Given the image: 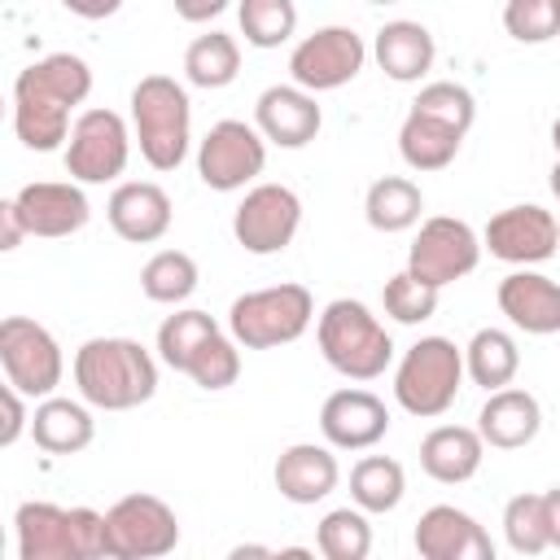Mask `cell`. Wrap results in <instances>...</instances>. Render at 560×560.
<instances>
[{
	"instance_id": "obj_1",
	"label": "cell",
	"mask_w": 560,
	"mask_h": 560,
	"mask_svg": "<svg viewBox=\"0 0 560 560\" xmlns=\"http://www.w3.org/2000/svg\"><path fill=\"white\" fill-rule=\"evenodd\" d=\"M92 92V66L79 52H48L13 79V131L26 149L52 153L70 140V114Z\"/></svg>"
},
{
	"instance_id": "obj_2",
	"label": "cell",
	"mask_w": 560,
	"mask_h": 560,
	"mask_svg": "<svg viewBox=\"0 0 560 560\" xmlns=\"http://www.w3.org/2000/svg\"><path fill=\"white\" fill-rule=\"evenodd\" d=\"M74 385L101 411H131L158 394V359L136 337H88L74 350Z\"/></svg>"
},
{
	"instance_id": "obj_3",
	"label": "cell",
	"mask_w": 560,
	"mask_h": 560,
	"mask_svg": "<svg viewBox=\"0 0 560 560\" xmlns=\"http://www.w3.org/2000/svg\"><path fill=\"white\" fill-rule=\"evenodd\" d=\"M319 354L346 381H376L394 359V337L359 298H332L315 319Z\"/></svg>"
},
{
	"instance_id": "obj_4",
	"label": "cell",
	"mask_w": 560,
	"mask_h": 560,
	"mask_svg": "<svg viewBox=\"0 0 560 560\" xmlns=\"http://www.w3.org/2000/svg\"><path fill=\"white\" fill-rule=\"evenodd\" d=\"M131 136L153 171H179L192 144V105L171 74H144L131 88Z\"/></svg>"
},
{
	"instance_id": "obj_5",
	"label": "cell",
	"mask_w": 560,
	"mask_h": 560,
	"mask_svg": "<svg viewBox=\"0 0 560 560\" xmlns=\"http://www.w3.org/2000/svg\"><path fill=\"white\" fill-rule=\"evenodd\" d=\"M315 324V298L306 284L249 289L228 306V332L245 350H276L298 341Z\"/></svg>"
},
{
	"instance_id": "obj_6",
	"label": "cell",
	"mask_w": 560,
	"mask_h": 560,
	"mask_svg": "<svg viewBox=\"0 0 560 560\" xmlns=\"http://www.w3.org/2000/svg\"><path fill=\"white\" fill-rule=\"evenodd\" d=\"M464 376V350L451 337H420L394 368V398L407 416L433 420L451 411Z\"/></svg>"
},
{
	"instance_id": "obj_7",
	"label": "cell",
	"mask_w": 560,
	"mask_h": 560,
	"mask_svg": "<svg viewBox=\"0 0 560 560\" xmlns=\"http://www.w3.org/2000/svg\"><path fill=\"white\" fill-rule=\"evenodd\" d=\"M131 127L122 114L105 109V105H92L74 118L70 127V140H66V175L79 179V184H109L127 171L131 162Z\"/></svg>"
},
{
	"instance_id": "obj_8",
	"label": "cell",
	"mask_w": 560,
	"mask_h": 560,
	"mask_svg": "<svg viewBox=\"0 0 560 560\" xmlns=\"http://www.w3.org/2000/svg\"><path fill=\"white\" fill-rule=\"evenodd\" d=\"M0 368H4V381L35 402L57 394V385L66 376L57 337L26 315H9L0 324Z\"/></svg>"
},
{
	"instance_id": "obj_9",
	"label": "cell",
	"mask_w": 560,
	"mask_h": 560,
	"mask_svg": "<svg viewBox=\"0 0 560 560\" xmlns=\"http://www.w3.org/2000/svg\"><path fill=\"white\" fill-rule=\"evenodd\" d=\"M267 166V136L254 122L219 118L197 144V175L210 192H236Z\"/></svg>"
},
{
	"instance_id": "obj_10",
	"label": "cell",
	"mask_w": 560,
	"mask_h": 560,
	"mask_svg": "<svg viewBox=\"0 0 560 560\" xmlns=\"http://www.w3.org/2000/svg\"><path fill=\"white\" fill-rule=\"evenodd\" d=\"M105 525H109V556L114 560H158V556H171L179 547V516L166 499L158 494H122L109 512H105Z\"/></svg>"
},
{
	"instance_id": "obj_11",
	"label": "cell",
	"mask_w": 560,
	"mask_h": 560,
	"mask_svg": "<svg viewBox=\"0 0 560 560\" xmlns=\"http://www.w3.org/2000/svg\"><path fill=\"white\" fill-rule=\"evenodd\" d=\"M302 228V197L289 184H254L232 210V236L245 254L271 258L293 245Z\"/></svg>"
},
{
	"instance_id": "obj_12",
	"label": "cell",
	"mask_w": 560,
	"mask_h": 560,
	"mask_svg": "<svg viewBox=\"0 0 560 560\" xmlns=\"http://www.w3.org/2000/svg\"><path fill=\"white\" fill-rule=\"evenodd\" d=\"M481 236L464 223V219H451V214H433L420 223L411 249H407V271L420 276L424 284L433 289H446L464 276L477 271L481 262Z\"/></svg>"
},
{
	"instance_id": "obj_13",
	"label": "cell",
	"mask_w": 560,
	"mask_h": 560,
	"mask_svg": "<svg viewBox=\"0 0 560 560\" xmlns=\"http://www.w3.org/2000/svg\"><path fill=\"white\" fill-rule=\"evenodd\" d=\"M368 61V44L359 31L350 26H319L311 35H302L289 52V74L298 88L306 92H337L350 79H359Z\"/></svg>"
},
{
	"instance_id": "obj_14",
	"label": "cell",
	"mask_w": 560,
	"mask_h": 560,
	"mask_svg": "<svg viewBox=\"0 0 560 560\" xmlns=\"http://www.w3.org/2000/svg\"><path fill=\"white\" fill-rule=\"evenodd\" d=\"M481 245L490 249V258L512 262V267H534L547 262L560 249V219L534 201L525 206H508L499 214H490Z\"/></svg>"
},
{
	"instance_id": "obj_15",
	"label": "cell",
	"mask_w": 560,
	"mask_h": 560,
	"mask_svg": "<svg viewBox=\"0 0 560 560\" xmlns=\"http://www.w3.org/2000/svg\"><path fill=\"white\" fill-rule=\"evenodd\" d=\"M13 206L26 223L31 236H44V241H61V236H74L88 219H92V206H88V192L79 179H35V184H22L13 192Z\"/></svg>"
},
{
	"instance_id": "obj_16",
	"label": "cell",
	"mask_w": 560,
	"mask_h": 560,
	"mask_svg": "<svg viewBox=\"0 0 560 560\" xmlns=\"http://www.w3.org/2000/svg\"><path fill=\"white\" fill-rule=\"evenodd\" d=\"M254 127L267 136V144L302 149V144H311L319 136L324 114H319L315 92H306L298 83H271L254 101Z\"/></svg>"
},
{
	"instance_id": "obj_17",
	"label": "cell",
	"mask_w": 560,
	"mask_h": 560,
	"mask_svg": "<svg viewBox=\"0 0 560 560\" xmlns=\"http://www.w3.org/2000/svg\"><path fill=\"white\" fill-rule=\"evenodd\" d=\"M319 433L332 451H368L389 433V411L372 389H337L319 407Z\"/></svg>"
},
{
	"instance_id": "obj_18",
	"label": "cell",
	"mask_w": 560,
	"mask_h": 560,
	"mask_svg": "<svg viewBox=\"0 0 560 560\" xmlns=\"http://www.w3.org/2000/svg\"><path fill=\"white\" fill-rule=\"evenodd\" d=\"M416 551L424 560H494L490 534L455 503H433L416 521Z\"/></svg>"
},
{
	"instance_id": "obj_19",
	"label": "cell",
	"mask_w": 560,
	"mask_h": 560,
	"mask_svg": "<svg viewBox=\"0 0 560 560\" xmlns=\"http://www.w3.org/2000/svg\"><path fill=\"white\" fill-rule=\"evenodd\" d=\"M109 228L131 241V245H153L171 232V219H175V206L166 197L162 184H149V179H127L109 192Z\"/></svg>"
},
{
	"instance_id": "obj_20",
	"label": "cell",
	"mask_w": 560,
	"mask_h": 560,
	"mask_svg": "<svg viewBox=\"0 0 560 560\" xmlns=\"http://www.w3.org/2000/svg\"><path fill=\"white\" fill-rule=\"evenodd\" d=\"M499 311L508 315L512 328L529 337H551L560 332V280L516 267L512 276L499 280Z\"/></svg>"
},
{
	"instance_id": "obj_21",
	"label": "cell",
	"mask_w": 560,
	"mask_h": 560,
	"mask_svg": "<svg viewBox=\"0 0 560 560\" xmlns=\"http://www.w3.org/2000/svg\"><path fill=\"white\" fill-rule=\"evenodd\" d=\"M271 481L280 490V499L298 503V508H311L319 499H328L341 481V468H337V455L332 446L324 442H293L280 451L276 468H271Z\"/></svg>"
},
{
	"instance_id": "obj_22",
	"label": "cell",
	"mask_w": 560,
	"mask_h": 560,
	"mask_svg": "<svg viewBox=\"0 0 560 560\" xmlns=\"http://www.w3.org/2000/svg\"><path fill=\"white\" fill-rule=\"evenodd\" d=\"M538 429H542V407L529 389H516V385L490 389V398L477 411V433L494 451H521L538 438Z\"/></svg>"
},
{
	"instance_id": "obj_23",
	"label": "cell",
	"mask_w": 560,
	"mask_h": 560,
	"mask_svg": "<svg viewBox=\"0 0 560 560\" xmlns=\"http://www.w3.org/2000/svg\"><path fill=\"white\" fill-rule=\"evenodd\" d=\"M372 57H376V66L385 70V79H394V83H420V79L433 70L438 44H433V35H429L424 22L394 18V22H385V26L376 31Z\"/></svg>"
},
{
	"instance_id": "obj_24",
	"label": "cell",
	"mask_w": 560,
	"mask_h": 560,
	"mask_svg": "<svg viewBox=\"0 0 560 560\" xmlns=\"http://www.w3.org/2000/svg\"><path fill=\"white\" fill-rule=\"evenodd\" d=\"M481 459H486V438L468 424H438L420 438V468L442 486L472 481Z\"/></svg>"
},
{
	"instance_id": "obj_25",
	"label": "cell",
	"mask_w": 560,
	"mask_h": 560,
	"mask_svg": "<svg viewBox=\"0 0 560 560\" xmlns=\"http://www.w3.org/2000/svg\"><path fill=\"white\" fill-rule=\"evenodd\" d=\"M92 402H74V398H39L31 411V438L44 455H79L92 446L96 438V420L88 411Z\"/></svg>"
},
{
	"instance_id": "obj_26",
	"label": "cell",
	"mask_w": 560,
	"mask_h": 560,
	"mask_svg": "<svg viewBox=\"0 0 560 560\" xmlns=\"http://www.w3.org/2000/svg\"><path fill=\"white\" fill-rule=\"evenodd\" d=\"M13 529H18V560H74L70 508L31 499L18 508Z\"/></svg>"
},
{
	"instance_id": "obj_27",
	"label": "cell",
	"mask_w": 560,
	"mask_h": 560,
	"mask_svg": "<svg viewBox=\"0 0 560 560\" xmlns=\"http://www.w3.org/2000/svg\"><path fill=\"white\" fill-rule=\"evenodd\" d=\"M459 144H464V131H455L429 114H416V109H407V118L398 127V153L411 171H446L455 162Z\"/></svg>"
},
{
	"instance_id": "obj_28",
	"label": "cell",
	"mask_w": 560,
	"mask_h": 560,
	"mask_svg": "<svg viewBox=\"0 0 560 560\" xmlns=\"http://www.w3.org/2000/svg\"><path fill=\"white\" fill-rule=\"evenodd\" d=\"M464 372H468V381L481 385L486 394L512 385L516 372H521L516 337H512L508 328H477L472 341L464 346Z\"/></svg>"
},
{
	"instance_id": "obj_29",
	"label": "cell",
	"mask_w": 560,
	"mask_h": 560,
	"mask_svg": "<svg viewBox=\"0 0 560 560\" xmlns=\"http://www.w3.org/2000/svg\"><path fill=\"white\" fill-rule=\"evenodd\" d=\"M420 210H424V192L416 179L407 175H381L368 197H363V214H368V228L394 236V232H407L420 223Z\"/></svg>"
},
{
	"instance_id": "obj_30",
	"label": "cell",
	"mask_w": 560,
	"mask_h": 560,
	"mask_svg": "<svg viewBox=\"0 0 560 560\" xmlns=\"http://www.w3.org/2000/svg\"><path fill=\"white\" fill-rule=\"evenodd\" d=\"M407 494V472L398 459L389 455H363L354 468H350V499L368 512V516H385L402 503Z\"/></svg>"
},
{
	"instance_id": "obj_31",
	"label": "cell",
	"mask_w": 560,
	"mask_h": 560,
	"mask_svg": "<svg viewBox=\"0 0 560 560\" xmlns=\"http://www.w3.org/2000/svg\"><path fill=\"white\" fill-rule=\"evenodd\" d=\"M241 74V48L228 31H210V35H197L188 48H184V79L192 88H206V92H219L228 88L232 79Z\"/></svg>"
},
{
	"instance_id": "obj_32",
	"label": "cell",
	"mask_w": 560,
	"mask_h": 560,
	"mask_svg": "<svg viewBox=\"0 0 560 560\" xmlns=\"http://www.w3.org/2000/svg\"><path fill=\"white\" fill-rule=\"evenodd\" d=\"M197 262L184 249H158L144 267H140V293L158 306H179L197 293Z\"/></svg>"
},
{
	"instance_id": "obj_33",
	"label": "cell",
	"mask_w": 560,
	"mask_h": 560,
	"mask_svg": "<svg viewBox=\"0 0 560 560\" xmlns=\"http://www.w3.org/2000/svg\"><path fill=\"white\" fill-rule=\"evenodd\" d=\"M214 332H219V324H214L210 311L184 306V311H175V315H166V319L158 324V359H162L166 368L184 372V368L192 363V354H197Z\"/></svg>"
},
{
	"instance_id": "obj_34",
	"label": "cell",
	"mask_w": 560,
	"mask_h": 560,
	"mask_svg": "<svg viewBox=\"0 0 560 560\" xmlns=\"http://www.w3.org/2000/svg\"><path fill=\"white\" fill-rule=\"evenodd\" d=\"M315 547L324 560H363L372 551V525H368V512L354 503V508H332L319 516L315 525Z\"/></svg>"
},
{
	"instance_id": "obj_35",
	"label": "cell",
	"mask_w": 560,
	"mask_h": 560,
	"mask_svg": "<svg viewBox=\"0 0 560 560\" xmlns=\"http://www.w3.org/2000/svg\"><path fill=\"white\" fill-rule=\"evenodd\" d=\"M236 22H241L245 44L280 48L298 31V4L293 0H241L236 4Z\"/></svg>"
},
{
	"instance_id": "obj_36",
	"label": "cell",
	"mask_w": 560,
	"mask_h": 560,
	"mask_svg": "<svg viewBox=\"0 0 560 560\" xmlns=\"http://www.w3.org/2000/svg\"><path fill=\"white\" fill-rule=\"evenodd\" d=\"M184 376H188L197 389H210V394L236 385V376H241V341L219 328V332L192 354V363L184 368Z\"/></svg>"
},
{
	"instance_id": "obj_37",
	"label": "cell",
	"mask_w": 560,
	"mask_h": 560,
	"mask_svg": "<svg viewBox=\"0 0 560 560\" xmlns=\"http://www.w3.org/2000/svg\"><path fill=\"white\" fill-rule=\"evenodd\" d=\"M503 538L516 556H542L551 547L547 538V512L542 494H512L503 508Z\"/></svg>"
},
{
	"instance_id": "obj_38",
	"label": "cell",
	"mask_w": 560,
	"mask_h": 560,
	"mask_svg": "<svg viewBox=\"0 0 560 560\" xmlns=\"http://www.w3.org/2000/svg\"><path fill=\"white\" fill-rule=\"evenodd\" d=\"M438 293H442V289L424 284L420 276H411V271L402 267L398 276L385 280L381 306H385V315H389L394 324H424V319H433V311H438Z\"/></svg>"
},
{
	"instance_id": "obj_39",
	"label": "cell",
	"mask_w": 560,
	"mask_h": 560,
	"mask_svg": "<svg viewBox=\"0 0 560 560\" xmlns=\"http://www.w3.org/2000/svg\"><path fill=\"white\" fill-rule=\"evenodd\" d=\"M411 109H416V114H429V118H438V122H446V127H455V131H464V136H468V127H472V118H477L472 92H468L464 83H451V79L424 83L420 96L411 101Z\"/></svg>"
},
{
	"instance_id": "obj_40",
	"label": "cell",
	"mask_w": 560,
	"mask_h": 560,
	"mask_svg": "<svg viewBox=\"0 0 560 560\" xmlns=\"http://www.w3.org/2000/svg\"><path fill=\"white\" fill-rule=\"evenodd\" d=\"M503 31L516 44H547V39L560 35L556 4L551 0H508L503 4Z\"/></svg>"
},
{
	"instance_id": "obj_41",
	"label": "cell",
	"mask_w": 560,
	"mask_h": 560,
	"mask_svg": "<svg viewBox=\"0 0 560 560\" xmlns=\"http://www.w3.org/2000/svg\"><path fill=\"white\" fill-rule=\"evenodd\" d=\"M4 424H0V446H13L22 433H31V416H26V394L22 389H13L9 381H4Z\"/></svg>"
},
{
	"instance_id": "obj_42",
	"label": "cell",
	"mask_w": 560,
	"mask_h": 560,
	"mask_svg": "<svg viewBox=\"0 0 560 560\" xmlns=\"http://www.w3.org/2000/svg\"><path fill=\"white\" fill-rule=\"evenodd\" d=\"M26 236H31V232H26V223H22L18 206H13V197H9V201H0V249H4V254H13Z\"/></svg>"
},
{
	"instance_id": "obj_43",
	"label": "cell",
	"mask_w": 560,
	"mask_h": 560,
	"mask_svg": "<svg viewBox=\"0 0 560 560\" xmlns=\"http://www.w3.org/2000/svg\"><path fill=\"white\" fill-rule=\"evenodd\" d=\"M61 9L83 22H101V18H114L122 9V0H61Z\"/></svg>"
},
{
	"instance_id": "obj_44",
	"label": "cell",
	"mask_w": 560,
	"mask_h": 560,
	"mask_svg": "<svg viewBox=\"0 0 560 560\" xmlns=\"http://www.w3.org/2000/svg\"><path fill=\"white\" fill-rule=\"evenodd\" d=\"M228 4H232V0H175V13H179L184 22H210V18H219Z\"/></svg>"
},
{
	"instance_id": "obj_45",
	"label": "cell",
	"mask_w": 560,
	"mask_h": 560,
	"mask_svg": "<svg viewBox=\"0 0 560 560\" xmlns=\"http://www.w3.org/2000/svg\"><path fill=\"white\" fill-rule=\"evenodd\" d=\"M542 512H547V538H551V547L560 551V486H551V490L542 494Z\"/></svg>"
},
{
	"instance_id": "obj_46",
	"label": "cell",
	"mask_w": 560,
	"mask_h": 560,
	"mask_svg": "<svg viewBox=\"0 0 560 560\" xmlns=\"http://www.w3.org/2000/svg\"><path fill=\"white\" fill-rule=\"evenodd\" d=\"M547 184H551V192H556V201H560V158H556V166H551V179H547Z\"/></svg>"
},
{
	"instance_id": "obj_47",
	"label": "cell",
	"mask_w": 560,
	"mask_h": 560,
	"mask_svg": "<svg viewBox=\"0 0 560 560\" xmlns=\"http://www.w3.org/2000/svg\"><path fill=\"white\" fill-rule=\"evenodd\" d=\"M551 144H556V158H560V118L551 122Z\"/></svg>"
},
{
	"instance_id": "obj_48",
	"label": "cell",
	"mask_w": 560,
	"mask_h": 560,
	"mask_svg": "<svg viewBox=\"0 0 560 560\" xmlns=\"http://www.w3.org/2000/svg\"><path fill=\"white\" fill-rule=\"evenodd\" d=\"M551 4H556V26H560V0H551Z\"/></svg>"
},
{
	"instance_id": "obj_49",
	"label": "cell",
	"mask_w": 560,
	"mask_h": 560,
	"mask_svg": "<svg viewBox=\"0 0 560 560\" xmlns=\"http://www.w3.org/2000/svg\"><path fill=\"white\" fill-rule=\"evenodd\" d=\"M368 4H398V0H368Z\"/></svg>"
}]
</instances>
